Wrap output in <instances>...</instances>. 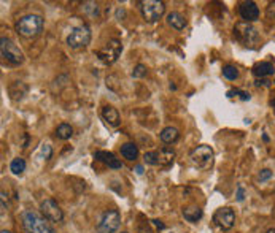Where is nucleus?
I'll return each mask as SVG.
<instances>
[{"instance_id": "nucleus-1", "label": "nucleus", "mask_w": 275, "mask_h": 233, "mask_svg": "<svg viewBox=\"0 0 275 233\" xmlns=\"http://www.w3.org/2000/svg\"><path fill=\"white\" fill-rule=\"evenodd\" d=\"M21 222L26 233H56L50 225V220L41 216V213L32 209H26L21 213Z\"/></svg>"}, {"instance_id": "nucleus-2", "label": "nucleus", "mask_w": 275, "mask_h": 233, "mask_svg": "<svg viewBox=\"0 0 275 233\" xmlns=\"http://www.w3.org/2000/svg\"><path fill=\"white\" fill-rule=\"evenodd\" d=\"M43 26H45V22L40 15H26L16 21L15 29L23 38L32 40L37 38L43 32Z\"/></svg>"}, {"instance_id": "nucleus-3", "label": "nucleus", "mask_w": 275, "mask_h": 233, "mask_svg": "<svg viewBox=\"0 0 275 233\" xmlns=\"http://www.w3.org/2000/svg\"><path fill=\"white\" fill-rule=\"evenodd\" d=\"M139 8L147 22H156L166 13V4L162 0H140Z\"/></svg>"}, {"instance_id": "nucleus-4", "label": "nucleus", "mask_w": 275, "mask_h": 233, "mask_svg": "<svg viewBox=\"0 0 275 233\" xmlns=\"http://www.w3.org/2000/svg\"><path fill=\"white\" fill-rule=\"evenodd\" d=\"M91 43V29L86 24H80L70 30L67 35V44L72 49H81L86 48Z\"/></svg>"}, {"instance_id": "nucleus-5", "label": "nucleus", "mask_w": 275, "mask_h": 233, "mask_svg": "<svg viewBox=\"0 0 275 233\" xmlns=\"http://www.w3.org/2000/svg\"><path fill=\"white\" fill-rule=\"evenodd\" d=\"M121 225V214L118 209H107L99 219L96 230L99 233H115Z\"/></svg>"}, {"instance_id": "nucleus-6", "label": "nucleus", "mask_w": 275, "mask_h": 233, "mask_svg": "<svg viewBox=\"0 0 275 233\" xmlns=\"http://www.w3.org/2000/svg\"><path fill=\"white\" fill-rule=\"evenodd\" d=\"M0 52H2V57L8 62V64H12L15 67L21 65L24 62V54L23 51H21L16 44L7 38V37H2L0 38Z\"/></svg>"}, {"instance_id": "nucleus-7", "label": "nucleus", "mask_w": 275, "mask_h": 233, "mask_svg": "<svg viewBox=\"0 0 275 233\" xmlns=\"http://www.w3.org/2000/svg\"><path fill=\"white\" fill-rule=\"evenodd\" d=\"M234 35L240 43H244L245 46H253V44H256L259 40L258 29H255L250 22H245V21L237 22L234 27Z\"/></svg>"}, {"instance_id": "nucleus-8", "label": "nucleus", "mask_w": 275, "mask_h": 233, "mask_svg": "<svg viewBox=\"0 0 275 233\" xmlns=\"http://www.w3.org/2000/svg\"><path fill=\"white\" fill-rule=\"evenodd\" d=\"M190 162L197 168H208L213 162V149L207 144H201L190 152Z\"/></svg>"}, {"instance_id": "nucleus-9", "label": "nucleus", "mask_w": 275, "mask_h": 233, "mask_svg": "<svg viewBox=\"0 0 275 233\" xmlns=\"http://www.w3.org/2000/svg\"><path fill=\"white\" fill-rule=\"evenodd\" d=\"M121 52H123V44H121L119 40L112 38V40H108V43L102 49L97 51V57L104 64H115L121 55Z\"/></svg>"}, {"instance_id": "nucleus-10", "label": "nucleus", "mask_w": 275, "mask_h": 233, "mask_svg": "<svg viewBox=\"0 0 275 233\" xmlns=\"http://www.w3.org/2000/svg\"><path fill=\"white\" fill-rule=\"evenodd\" d=\"M40 213L50 222H62L64 220V213L61 206L54 198H45L40 203Z\"/></svg>"}, {"instance_id": "nucleus-11", "label": "nucleus", "mask_w": 275, "mask_h": 233, "mask_svg": "<svg viewBox=\"0 0 275 233\" xmlns=\"http://www.w3.org/2000/svg\"><path fill=\"white\" fill-rule=\"evenodd\" d=\"M213 222H215V225L219 227L221 230H231L236 224L234 209L229 206H223V208L216 209L213 214Z\"/></svg>"}, {"instance_id": "nucleus-12", "label": "nucleus", "mask_w": 275, "mask_h": 233, "mask_svg": "<svg viewBox=\"0 0 275 233\" xmlns=\"http://www.w3.org/2000/svg\"><path fill=\"white\" fill-rule=\"evenodd\" d=\"M94 159L97 162H102L104 165H107L108 168H112V170L123 168V162H121L119 159H116V155L113 152H108V151H96L94 152Z\"/></svg>"}, {"instance_id": "nucleus-13", "label": "nucleus", "mask_w": 275, "mask_h": 233, "mask_svg": "<svg viewBox=\"0 0 275 233\" xmlns=\"http://www.w3.org/2000/svg\"><path fill=\"white\" fill-rule=\"evenodd\" d=\"M239 13L245 22H253L259 18V8L255 2H242L239 7Z\"/></svg>"}, {"instance_id": "nucleus-14", "label": "nucleus", "mask_w": 275, "mask_h": 233, "mask_svg": "<svg viewBox=\"0 0 275 233\" xmlns=\"http://www.w3.org/2000/svg\"><path fill=\"white\" fill-rule=\"evenodd\" d=\"M102 119L107 122L108 126H112V127H118L121 124V118H119V113H118V109L112 105H105L102 108Z\"/></svg>"}, {"instance_id": "nucleus-15", "label": "nucleus", "mask_w": 275, "mask_h": 233, "mask_svg": "<svg viewBox=\"0 0 275 233\" xmlns=\"http://www.w3.org/2000/svg\"><path fill=\"white\" fill-rule=\"evenodd\" d=\"M167 24L175 30H183L186 24H188V21H186V18L181 13H178V11H170L167 15Z\"/></svg>"}, {"instance_id": "nucleus-16", "label": "nucleus", "mask_w": 275, "mask_h": 233, "mask_svg": "<svg viewBox=\"0 0 275 233\" xmlns=\"http://www.w3.org/2000/svg\"><path fill=\"white\" fill-rule=\"evenodd\" d=\"M275 69L270 62H258L255 67H253V75H255L258 80L259 78H264V76H269V75H273Z\"/></svg>"}, {"instance_id": "nucleus-17", "label": "nucleus", "mask_w": 275, "mask_h": 233, "mask_svg": "<svg viewBox=\"0 0 275 233\" xmlns=\"http://www.w3.org/2000/svg\"><path fill=\"white\" fill-rule=\"evenodd\" d=\"M161 141L162 143H166V144H172V143H175L178 138H180V132H178V129L177 127H172V126H169V127H166V129H162V132H161Z\"/></svg>"}, {"instance_id": "nucleus-18", "label": "nucleus", "mask_w": 275, "mask_h": 233, "mask_svg": "<svg viewBox=\"0 0 275 233\" xmlns=\"http://www.w3.org/2000/svg\"><path fill=\"white\" fill-rule=\"evenodd\" d=\"M121 155H123L124 159L134 162L139 157V148L134 143H124L123 146H121Z\"/></svg>"}, {"instance_id": "nucleus-19", "label": "nucleus", "mask_w": 275, "mask_h": 233, "mask_svg": "<svg viewBox=\"0 0 275 233\" xmlns=\"http://www.w3.org/2000/svg\"><path fill=\"white\" fill-rule=\"evenodd\" d=\"M204 213H202V209L199 206H186L183 209V217L188 220V222H197L199 219H202Z\"/></svg>"}, {"instance_id": "nucleus-20", "label": "nucleus", "mask_w": 275, "mask_h": 233, "mask_svg": "<svg viewBox=\"0 0 275 233\" xmlns=\"http://www.w3.org/2000/svg\"><path fill=\"white\" fill-rule=\"evenodd\" d=\"M159 154V165L162 166H169L170 163H173L175 159V151L170 148H162L161 151H158Z\"/></svg>"}, {"instance_id": "nucleus-21", "label": "nucleus", "mask_w": 275, "mask_h": 233, "mask_svg": "<svg viewBox=\"0 0 275 233\" xmlns=\"http://www.w3.org/2000/svg\"><path fill=\"white\" fill-rule=\"evenodd\" d=\"M72 135H73V127L70 124H67V122H62V124L58 126V129H56V137L59 140H62V141L70 140Z\"/></svg>"}, {"instance_id": "nucleus-22", "label": "nucleus", "mask_w": 275, "mask_h": 233, "mask_svg": "<svg viewBox=\"0 0 275 233\" xmlns=\"http://www.w3.org/2000/svg\"><path fill=\"white\" fill-rule=\"evenodd\" d=\"M10 170H12L15 174H23L26 171V160L23 157H16L10 163Z\"/></svg>"}, {"instance_id": "nucleus-23", "label": "nucleus", "mask_w": 275, "mask_h": 233, "mask_svg": "<svg viewBox=\"0 0 275 233\" xmlns=\"http://www.w3.org/2000/svg\"><path fill=\"white\" fill-rule=\"evenodd\" d=\"M223 76L226 78V80H229V81H236L237 78H239L237 67H234V65H226V67H223Z\"/></svg>"}, {"instance_id": "nucleus-24", "label": "nucleus", "mask_w": 275, "mask_h": 233, "mask_svg": "<svg viewBox=\"0 0 275 233\" xmlns=\"http://www.w3.org/2000/svg\"><path fill=\"white\" fill-rule=\"evenodd\" d=\"M81 11H84V13H87L89 16H99L101 8H99V5L96 2H84V4H81Z\"/></svg>"}, {"instance_id": "nucleus-25", "label": "nucleus", "mask_w": 275, "mask_h": 233, "mask_svg": "<svg viewBox=\"0 0 275 233\" xmlns=\"http://www.w3.org/2000/svg\"><path fill=\"white\" fill-rule=\"evenodd\" d=\"M144 162H145L147 165H153V166L159 165V154H158V151L145 152V154H144Z\"/></svg>"}, {"instance_id": "nucleus-26", "label": "nucleus", "mask_w": 275, "mask_h": 233, "mask_svg": "<svg viewBox=\"0 0 275 233\" xmlns=\"http://www.w3.org/2000/svg\"><path fill=\"white\" fill-rule=\"evenodd\" d=\"M234 95H239V98L240 100H244V102H248V100L251 98V95L248 94V92H245V91H239V89H236V91H229L227 92V97L231 98V97H234Z\"/></svg>"}, {"instance_id": "nucleus-27", "label": "nucleus", "mask_w": 275, "mask_h": 233, "mask_svg": "<svg viewBox=\"0 0 275 233\" xmlns=\"http://www.w3.org/2000/svg\"><path fill=\"white\" fill-rule=\"evenodd\" d=\"M132 76H134V78H144V76H147V67L139 64L134 69V72H132Z\"/></svg>"}, {"instance_id": "nucleus-28", "label": "nucleus", "mask_w": 275, "mask_h": 233, "mask_svg": "<svg viewBox=\"0 0 275 233\" xmlns=\"http://www.w3.org/2000/svg\"><path fill=\"white\" fill-rule=\"evenodd\" d=\"M41 155L45 160H50L53 157V148L50 146V144H43L41 146Z\"/></svg>"}, {"instance_id": "nucleus-29", "label": "nucleus", "mask_w": 275, "mask_h": 233, "mask_svg": "<svg viewBox=\"0 0 275 233\" xmlns=\"http://www.w3.org/2000/svg\"><path fill=\"white\" fill-rule=\"evenodd\" d=\"M270 178H272V171H270L269 168H264V170H261V173H259V176H258V180H259L261 183H264V181L270 180Z\"/></svg>"}, {"instance_id": "nucleus-30", "label": "nucleus", "mask_w": 275, "mask_h": 233, "mask_svg": "<svg viewBox=\"0 0 275 233\" xmlns=\"http://www.w3.org/2000/svg\"><path fill=\"white\" fill-rule=\"evenodd\" d=\"M266 16H267V19H270V21L275 19V2H270V4H269L267 11H266Z\"/></svg>"}, {"instance_id": "nucleus-31", "label": "nucleus", "mask_w": 275, "mask_h": 233, "mask_svg": "<svg viewBox=\"0 0 275 233\" xmlns=\"http://www.w3.org/2000/svg\"><path fill=\"white\" fill-rule=\"evenodd\" d=\"M137 233H153V230H151V227H150L148 222H144V224H140V225H139Z\"/></svg>"}, {"instance_id": "nucleus-32", "label": "nucleus", "mask_w": 275, "mask_h": 233, "mask_svg": "<svg viewBox=\"0 0 275 233\" xmlns=\"http://www.w3.org/2000/svg\"><path fill=\"white\" fill-rule=\"evenodd\" d=\"M0 197H2V213H5V211L8 209V203H7V192L2 191V194H0Z\"/></svg>"}, {"instance_id": "nucleus-33", "label": "nucleus", "mask_w": 275, "mask_h": 233, "mask_svg": "<svg viewBox=\"0 0 275 233\" xmlns=\"http://www.w3.org/2000/svg\"><path fill=\"white\" fill-rule=\"evenodd\" d=\"M244 198H245V191H244V187L239 186L237 187V200L239 202H244Z\"/></svg>"}, {"instance_id": "nucleus-34", "label": "nucleus", "mask_w": 275, "mask_h": 233, "mask_svg": "<svg viewBox=\"0 0 275 233\" xmlns=\"http://www.w3.org/2000/svg\"><path fill=\"white\" fill-rule=\"evenodd\" d=\"M256 86H258V87H261V86L269 87V86H270V81H269V80H264V78H259V80H256Z\"/></svg>"}, {"instance_id": "nucleus-35", "label": "nucleus", "mask_w": 275, "mask_h": 233, "mask_svg": "<svg viewBox=\"0 0 275 233\" xmlns=\"http://www.w3.org/2000/svg\"><path fill=\"white\" fill-rule=\"evenodd\" d=\"M153 222H155V225H156V227H159L161 230H162V228H166V225H164L161 220H153Z\"/></svg>"}, {"instance_id": "nucleus-36", "label": "nucleus", "mask_w": 275, "mask_h": 233, "mask_svg": "<svg viewBox=\"0 0 275 233\" xmlns=\"http://www.w3.org/2000/svg\"><path fill=\"white\" fill-rule=\"evenodd\" d=\"M135 171H137V174H142V173H144V168H142L140 165H137V166H135Z\"/></svg>"}, {"instance_id": "nucleus-37", "label": "nucleus", "mask_w": 275, "mask_h": 233, "mask_svg": "<svg viewBox=\"0 0 275 233\" xmlns=\"http://www.w3.org/2000/svg\"><path fill=\"white\" fill-rule=\"evenodd\" d=\"M0 233H12V231H8V230H2V231H0Z\"/></svg>"}, {"instance_id": "nucleus-38", "label": "nucleus", "mask_w": 275, "mask_h": 233, "mask_svg": "<svg viewBox=\"0 0 275 233\" xmlns=\"http://www.w3.org/2000/svg\"><path fill=\"white\" fill-rule=\"evenodd\" d=\"M267 233H275V230H269Z\"/></svg>"}, {"instance_id": "nucleus-39", "label": "nucleus", "mask_w": 275, "mask_h": 233, "mask_svg": "<svg viewBox=\"0 0 275 233\" xmlns=\"http://www.w3.org/2000/svg\"><path fill=\"white\" fill-rule=\"evenodd\" d=\"M123 233H127V231H123Z\"/></svg>"}, {"instance_id": "nucleus-40", "label": "nucleus", "mask_w": 275, "mask_h": 233, "mask_svg": "<svg viewBox=\"0 0 275 233\" xmlns=\"http://www.w3.org/2000/svg\"><path fill=\"white\" fill-rule=\"evenodd\" d=\"M273 83H275V81H273Z\"/></svg>"}]
</instances>
